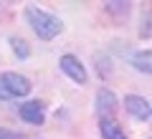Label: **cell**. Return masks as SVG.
<instances>
[{
	"label": "cell",
	"mask_w": 152,
	"mask_h": 139,
	"mask_svg": "<svg viewBox=\"0 0 152 139\" xmlns=\"http://www.w3.org/2000/svg\"><path fill=\"white\" fill-rule=\"evenodd\" d=\"M58 66H61V71H64L71 81H76V84H86V79H89V76H86V68L81 66V61L76 58V56H71V53L61 56Z\"/></svg>",
	"instance_id": "277c9868"
},
{
	"label": "cell",
	"mask_w": 152,
	"mask_h": 139,
	"mask_svg": "<svg viewBox=\"0 0 152 139\" xmlns=\"http://www.w3.org/2000/svg\"><path fill=\"white\" fill-rule=\"evenodd\" d=\"M0 89L5 91L10 99H13V96L20 99V96H28V94H31V81H28L26 76H20V74L5 71V74L0 76Z\"/></svg>",
	"instance_id": "7a4b0ae2"
},
{
	"label": "cell",
	"mask_w": 152,
	"mask_h": 139,
	"mask_svg": "<svg viewBox=\"0 0 152 139\" xmlns=\"http://www.w3.org/2000/svg\"><path fill=\"white\" fill-rule=\"evenodd\" d=\"M132 66H134V71H140V74H152V51H137V53L129 56Z\"/></svg>",
	"instance_id": "ba28073f"
},
{
	"label": "cell",
	"mask_w": 152,
	"mask_h": 139,
	"mask_svg": "<svg viewBox=\"0 0 152 139\" xmlns=\"http://www.w3.org/2000/svg\"><path fill=\"white\" fill-rule=\"evenodd\" d=\"M26 20H28V25L33 28V33H36L41 41H51V38H56L61 31H64L61 18L51 15V13L41 10V8H36V5L26 8Z\"/></svg>",
	"instance_id": "6da1fadb"
},
{
	"label": "cell",
	"mask_w": 152,
	"mask_h": 139,
	"mask_svg": "<svg viewBox=\"0 0 152 139\" xmlns=\"http://www.w3.org/2000/svg\"><path fill=\"white\" fill-rule=\"evenodd\" d=\"M3 99H10V96H8V94H5V91H3V89H0V101H3Z\"/></svg>",
	"instance_id": "4fadbf2b"
},
{
	"label": "cell",
	"mask_w": 152,
	"mask_h": 139,
	"mask_svg": "<svg viewBox=\"0 0 152 139\" xmlns=\"http://www.w3.org/2000/svg\"><path fill=\"white\" fill-rule=\"evenodd\" d=\"M117 96H114L109 89H102L96 94V111H99V119H112L114 109H117Z\"/></svg>",
	"instance_id": "8992f818"
},
{
	"label": "cell",
	"mask_w": 152,
	"mask_h": 139,
	"mask_svg": "<svg viewBox=\"0 0 152 139\" xmlns=\"http://www.w3.org/2000/svg\"><path fill=\"white\" fill-rule=\"evenodd\" d=\"M124 109H127V114H129L132 119H137V122H145V119L152 116V106L147 104V99L137 96V94H127L124 96Z\"/></svg>",
	"instance_id": "3957f363"
},
{
	"label": "cell",
	"mask_w": 152,
	"mask_h": 139,
	"mask_svg": "<svg viewBox=\"0 0 152 139\" xmlns=\"http://www.w3.org/2000/svg\"><path fill=\"white\" fill-rule=\"evenodd\" d=\"M10 46H13V53H15L18 58H28V56H31V48H28V43L23 41V38L10 36Z\"/></svg>",
	"instance_id": "9c48e42d"
},
{
	"label": "cell",
	"mask_w": 152,
	"mask_h": 139,
	"mask_svg": "<svg viewBox=\"0 0 152 139\" xmlns=\"http://www.w3.org/2000/svg\"><path fill=\"white\" fill-rule=\"evenodd\" d=\"M107 13H112V15H127L129 13V3H107Z\"/></svg>",
	"instance_id": "30bf717a"
},
{
	"label": "cell",
	"mask_w": 152,
	"mask_h": 139,
	"mask_svg": "<svg viewBox=\"0 0 152 139\" xmlns=\"http://www.w3.org/2000/svg\"><path fill=\"white\" fill-rule=\"evenodd\" d=\"M99 132H102L104 139H127L124 129L114 122V119H99Z\"/></svg>",
	"instance_id": "52a82bcc"
},
{
	"label": "cell",
	"mask_w": 152,
	"mask_h": 139,
	"mask_svg": "<svg viewBox=\"0 0 152 139\" xmlns=\"http://www.w3.org/2000/svg\"><path fill=\"white\" fill-rule=\"evenodd\" d=\"M0 139H26V137L15 134V132H8V129H0Z\"/></svg>",
	"instance_id": "7c38bea8"
},
{
	"label": "cell",
	"mask_w": 152,
	"mask_h": 139,
	"mask_svg": "<svg viewBox=\"0 0 152 139\" xmlns=\"http://www.w3.org/2000/svg\"><path fill=\"white\" fill-rule=\"evenodd\" d=\"M140 36H142V38H152V13H147V15H142Z\"/></svg>",
	"instance_id": "8fae6325"
},
{
	"label": "cell",
	"mask_w": 152,
	"mask_h": 139,
	"mask_svg": "<svg viewBox=\"0 0 152 139\" xmlns=\"http://www.w3.org/2000/svg\"><path fill=\"white\" fill-rule=\"evenodd\" d=\"M18 114H20L23 122L38 127V124H43V119H46V106H43L41 101H36V99H33V101L20 104V106H18Z\"/></svg>",
	"instance_id": "5b68a950"
},
{
	"label": "cell",
	"mask_w": 152,
	"mask_h": 139,
	"mask_svg": "<svg viewBox=\"0 0 152 139\" xmlns=\"http://www.w3.org/2000/svg\"><path fill=\"white\" fill-rule=\"evenodd\" d=\"M150 139H152V137H150Z\"/></svg>",
	"instance_id": "5bb4252c"
}]
</instances>
